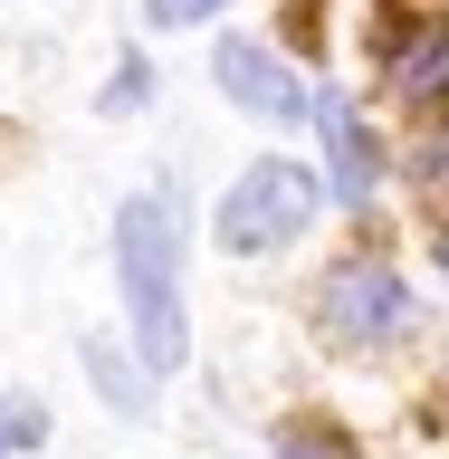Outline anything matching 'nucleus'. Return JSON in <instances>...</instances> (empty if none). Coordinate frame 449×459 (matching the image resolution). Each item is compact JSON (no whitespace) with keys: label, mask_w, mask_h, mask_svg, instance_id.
Returning <instances> with one entry per match:
<instances>
[{"label":"nucleus","mask_w":449,"mask_h":459,"mask_svg":"<svg viewBox=\"0 0 449 459\" xmlns=\"http://www.w3.org/2000/svg\"><path fill=\"white\" fill-rule=\"evenodd\" d=\"M440 268H449V239H440Z\"/></svg>","instance_id":"nucleus-12"},{"label":"nucleus","mask_w":449,"mask_h":459,"mask_svg":"<svg viewBox=\"0 0 449 459\" xmlns=\"http://www.w3.org/2000/svg\"><path fill=\"white\" fill-rule=\"evenodd\" d=\"M86 373H96V393L115 402V411H143V373L115 354V344H86Z\"/></svg>","instance_id":"nucleus-7"},{"label":"nucleus","mask_w":449,"mask_h":459,"mask_svg":"<svg viewBox=\"0 0 449 459\" xmlns=\"http://www.w3.org/2000/svg\"><path fill=\"white\" fill-rule=\"evenodd\" d=\"M315 201H325V182H315L307 163L258 153L249 172H229V192H220V211H211V230H220V249L268 258V249H287V239L315 221Z\"/></svg>","instance_id":"nucleus-2"},{"label":"nucleus","mask_w":449,"mask_h":459,"mask_svg":"<svg viewBox=\"0 0 449 459\" xmlns=\"http://www.w3.org/2000/svg\"><path fill=\"white\" fill-rule=\"evenodd\" d=\"M115 268H125V307H134V354L143 373H182V192L153 182L115 211Z\"/></svg>","instance_id":"nucleus-1"},{"label":"nucleus","mask_w":449,"mask_h":459,"mask_svg":"<svg viewBox=\"0 0 449 459\" xmlns=\"http://www.w3.org/2000/svg\"><path fill=\"white\" fill-rule=\"evenodd\" d=\"M143 77H153V67H143V57H125V67H115V86H106V106H115V115L143 106Z\"/></svg>","instance_id":"nucleus-10"},{"label":"nucleus","mask_w":449,"mask_h":459,"mask_svg":"<svg viewBox=\"0 0 449 459\" xmlns=\"http://www.w3.org/2000/svg\"><path fill=\"white\" fill-rule=\"evenodd\" d=\"M393 86L402 96H449V20H421V29H402L393 39Z\"/></svg>","instance_id":"nucleus-6"},{"label":"nucleus","mask_w":449,"mask_h":459,"mask_svg":"<svg viewBox=\"0 0 449 459\" xmlns=\"http://www.w3.org/2000/svg\"><path fill=\"white\" fill-rule=\"evenodd\" d=\"M143 10H153V29H201L220 0H143Z\"/></svg>","instance_id":"nucleus-9"},{"label":"nucleus","mask_w":449,"mask_h":459,"mask_svg":"<svg viewBox=\"0 0 449 459\" xmlns=\"http://www.w3.org/2000/svg\"><path fill=\"white\" fill-rule=\"evenodd\" d=\"M211 77H220V96H229V106L268 115V125H297V115H307V86L287 77V67H278L268 48H258V39H220Z\"/></svg>","instance_id":"nucleus-4"},{"label":"nucleus","mask_w":449,"mask_h":459,"mask_svg":"<svg viewBox=\"0 0 449 459\" xmlns=\"http://www.w3.org/2000/svg\"><path fill=\"white\" fill-rule=\"evenodd\" d=\"M315 307H325V335H335V344H393L411 297H402V278L383 268V258H344Z\"/></svg>","instance_id":"nucleus-3"},{"label":"nucleus","mask_w":449,"mask_h":459,"mask_svg":"<svg viewBox=\"0 0 449 459\" xmlns=\"http://www.w3.org/2000/svg\"><path fill=\"white\" fill-rule=\"evenodd\" d=\"M278 459H344V440L325 421H307V430H287V440H278Z\"/></svg>","instance_id":"nucleus-8"},{"label":"nucleus","mask_w":449,"mask_h":459,"mask_svg":"<svg viewBox=\"0 0 449 459\" xmlns=\"http://www.w3.org/2000/svg\"><path fill=\"white\" fill-rule=\"evenodd\" d=\"M0 430H10V440H39V430H48V411H39V402H10V421H0Z\"/></svg>","instance_id":"nucleus-11"},{"label":"nucleus","mask_w":449,"mask_h":459,"mask_svg":"<svg viewBox=\"0 0 449 459\" xmlns=\"http://www.w3.org/2000/svg\"><path fill=\"white\" fill-rule=\"evenodd\" d=\"M307 115L325 125V153H335V192H344V201H373L383 163H373V134L354 125V106H344L335 86H307Z\"/></svg>","instance_id":"nucleus-5"}]
</instances>
